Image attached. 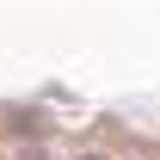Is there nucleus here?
<instances>
[{
    "label": "nucleus",
    "instance_id": "1",
    "mask_svg": "<svg viewBox=\"0 0 160 160\" xmlns=\"http://www.w3.org/2000/svg\"><path fill=\"white\" fill-rule=\"evenodd\" d=\"M19 160H49V154H43V148H25V154H19Z\"/></svg>",
    "mask_w": 160,
    "mask_h": 160
},
{
    "label": "nucleus",
    "instance_id": "2",
    "mask_svg": "<svg viewBox=\"0 0 160 160\" xmlns=\"http://www.w3.org/2000/svg\"><path fill=\"white\" fill-rule=\"evenodd\" d=\"M74 160H105V154H92V148H86V154H74Z\"/></svg>",
    "mask_w": 160,
    "mask_h": 160
}]
</instances>
